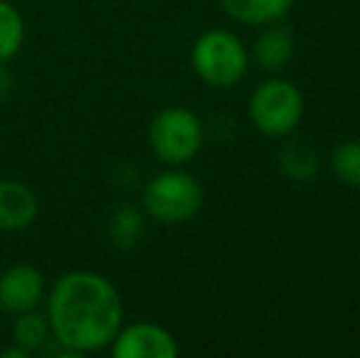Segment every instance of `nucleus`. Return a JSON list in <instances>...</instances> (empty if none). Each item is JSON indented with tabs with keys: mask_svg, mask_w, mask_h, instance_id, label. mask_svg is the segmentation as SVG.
<instances>
[{
	"mask_svg": "<svg viewBox=\"0 0 360 358\" xmlns=\"http://www.w3.org/2000/svg\"><path fill=\"white\" fill-rule=\"evenodd\" d=\"M54 339L74 354L110 346L123 324V302L113 282L91 270L59 277L47 302Z\"/></svg>",
	"mask_w": 360,
	"mask_h": 358,
	"instance_id": "nucleus-1",
	"label": "nucleus"
},
{
	"mask_svg": "<svg viewBox=\"0 0 360 358\" xmlns=\"http://www.w3.org/2000/svg\"><path fill=\"white\" fill-rule=\"evenodd\" d=\"M191 67L214 89H231L248 72V49L228 30H209L191 47Z\"/></svg>",
	"mask_w": 360,
	"mask_h": 358,
	"instance_id": "nucleus-2",
	"label": "nucleus"
},
{
	"mask_svg": "<svg viewBox=\"0 0 360 358\" xmlns=\"http://www.w3.org/2000/svg\"><path fill=\"white\" fill-rule=\"evenodd\" d=\"M304 115L302 91L285 79L260 84L250 96V120L262 135L282 138L299 125Z\"/></svg>",
	"mask_w": 360,
	"mask_h": 358,
	"instance_id": "nucleus-5",
	"label": "nucleus"
},
{
	"mask_svg": "<svg viewBox=\"0 0 360 358\" xmlns=\"http://www.w3.org/2000/svg\"><path fill=\"white\" fill-rule=\"evenodd\" d=\"M110 236H113L115 245L130 248V245L143 236V219H140L138 211L130 209V206H123V209L115 214L113 226H110Z\"/></svg>",
	"mask_w": 360,
	"mask_h": 358,
	"instance_id": "nucleus-15",
	"label": "nucleus"
},
{
	"mask_svg": "<svg viewBox=\"0 0 360 358\" xmlns=\"http://www.w3.org/2000/svg\"><path fill=\"white\" fill-rule=\"evenodd\" d=\"M39 201L27 184L0 179V231L27 229L37 219Z\"/></svg>",
	"mask_w": 360,
	"mask_h": 358,
	"instance_id": "nucleus-8",
	"label": "nucleus"
},
{
	"mask_svg": "<svg viewBox=\"0 0 360 358\" xmlns=\"http://www.w3.org/2000/svg\"><path fill=\"white\" fill-rule=\"evenodd\" d=\"M331 170L338 181L360 189V140H346L333 150Z\"/></svg>",
	"mask_w": 360,
	"mask_h": 358,
	"instance_id": "nucleus-14",
	"label": "nucleus"
},
{
	"mask_svg": "<svg viewBox=\"0 0 360 358\" xmlns=\"http://www.w3.org/2000/svg\"><path fill=\"white\" fill-rule=\"evenodd\" d=\"M204 128L194 110L172 106L155 115L150 125V148L162 162H189L201 148Z\"/></svg>",
	"mask_w": 360,
	"mask_h": 358,
	"instance_id": "nucleus-4",
	"label": "nucleus"
},
{
	"mask_svg": "<svg viewBox=\"0 0 360 358\" xmlns=\"http://www.w3.org/2000/svg\"><path fill=\"white\" fill-rule=\"evenodd\" d=\"M294 34L287 27H270L255 42V62L267 72H277L292 59Z\"/></svg>",
	"mask_w": 360,
	"mask_h": 358,
	"instance_id": "nucleus-10",
	"label": "nucleus"
},
{
	"mask_svg": "<svg viewBox=\"0 0 360 358\" xmlns=\"http://www.w3.org/2000/svg\"><path fill=\"white\" fill-rule=\"evenodd\" d=\"M44 277L34 265L20 263L0 275V307L10 314L37 309L42 302Z\"/></svg>",
	"mask_w": 360,
	"mask_h": 358,
	"instance_id": "nucleus-7",
	"label": "nucleus"
},
{
	"mask_svg": "<svg viewBox=\"0 0 360 358\" xmlns=\"http://www.w3.org/2000/svg\"><path fill=\"white\" fill-rule=\"evenodd\" d=\"M25 39V20L10 3L0 0V62H8L20 52Z\"/></svg>",
	"mask_w": 360,
	"mask_h": 358,
	"instance_id": "nucleus-13",
	"label": "nucleus"
},
{
	"mask_svg": "<svg viewBox=\"0 0 360 358\" xmlns=\"http://www.w3.org/2000/svg\"><path fill=\"white\" fill-rule=\"evenodd\" d=\"M115 358H174L176 341L167 329L152 321L120 326L115 339L110 341Z\"/></svg>",
	"mask_w": 360,
	"mask_h": 358,
	"instance_id": "nucleus-6",
	"label": "nucleus"
},
{
	"mask_svg": "<svg viewBox=\"0 0 360 358\" xmlns=\"http://www.w3.org/2000/svg\"><path fill=\"white\" fill-rule=\"evenodd\" d=\"M143 201L147 214L160 224H184L204 204V186L194 174L172 170L157 174L145 186Z\"/></svg>",
	"mask_w": 360,
	"mask_h": 358,
	"instance_id": "nucleus-3",
	"label": "nucleus"
},
{
	"mask_svg": "<svg viewBox=\"0 0 360 358\" xmlns=\"http://www.w3.org/2000/svg\"><path fill=\"white\" fill-rule=\"evenodd\" d=\"M294 0H221L223 10L243 25L277 23L289 13Z\"/></svg>",
	"mask_w": 360,
	"mask_h": 358,
	"instance_id": "nucleus-9",
	"label": "nucleus"
},
{
	"mask_svg": "<svg viewBox=\"0 0 360 358\" xmlns=\"http://www.w3.org/2000/svg\"><path fill=\"white\" fill-rule=\"evenodd\" d=\"M280 167L289 179L304 184V181H311L319 174L321 160H319L316 150L309 148V145L289 143L280 150Z\"/></svg>",
	"mask_w": 360,
	"mask_h": 358,
	"instance_id": "nucleus-11",
	"label": "nucleus"
},
{
	"mask_svg": "<svg viewBox=\"0 0 360 358\" xmlns=\"http://www.w3.org/2000/svg\"><path fill=\"white\" fill-rule=\"evenodd\" d=\"M0 358H27V354H25L20 346H15V349H5L0 351Z\"/></svg>",
	"mask_w": 360,
	"mask_h": 358,
	"instance_id": "nucleus-16",
	"label": "nucleus"
},
{
	"mask_svg": "<svg viewBox=\"0 0 360 358\" xmlns=\"http://www.w3.org/2000/svg\"><path fill=\"white\" fill-rule=\"evenodd\" d=\"M47 334H49L47 317H42L34 309L18 314V319H15V324H13V341H15V346H20V349L25 351V354L37 351L39 346L47 341Z\"/></svg>",
	"mask_w": 360,
	"mask_h": 358,
	"instance_id": "nucleus-12",
	"label": "nucleus"
}]
</instances>
